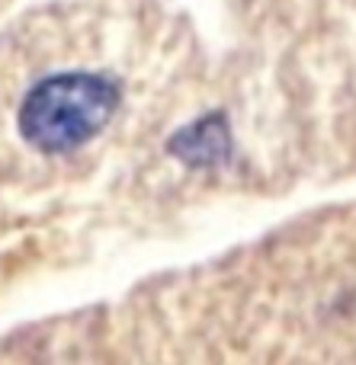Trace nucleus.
<instances>
[{
  "label": "nucleus",
  "instance_id": "nucleus-1",
  "mask_svg": "<svg viewBox=\"0 0 356 365\" xmlns=\"http://www.w3.org/2000/svg\"><path fill=\"white\" fill-rule=\"evenodd\" d=\"M173 359H340L356 343V208L299 218L151 295Z\"/></svg>",
  "mask_w": 356,
  "mask_h": 365
},
{
  "label": "nucleus",
  "instance_id": "nucleus-2",
  "mask_svg": "<svg viewBox=\"0 0 356 365\" xmlns=\"http://www.w3.org/2000/svg\"><path fill=\"white\" fill-rule=\"evenodd\" d=\"M32 61L13 87V138L49 180H83L122 141L151 145L173 113L164 48L173 36L138 10L64 4L29 29Z\"/></svg>",
  "mask_w": 356,
  "mask_h": 365
}]
</instances>
